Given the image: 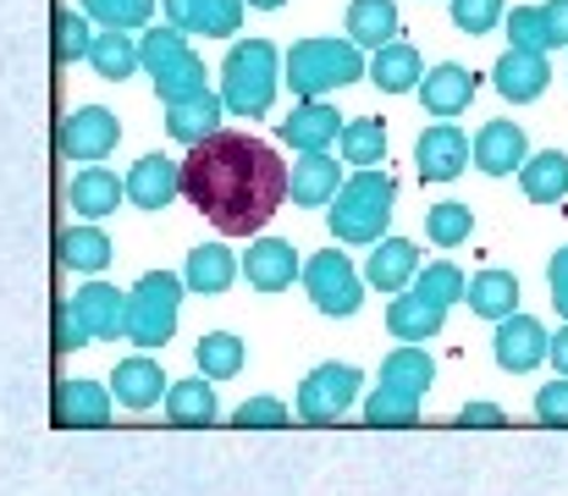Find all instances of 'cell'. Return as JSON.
Wrapping results in <instances>:
<instances>
[{
  "label": "cell",
  "instance_id": "f6af8a7d",
  "mask_svg": "<svg viewBox=\"0 0 568 496\" xmlns=\"http://www.w3.org/2000/svg\"><path fill=\"white\" fill-rule=\"evenodd\" d=\"M243 431H271V425H287L293 414H287V403L282 397H248V403H237V414H232Z\"/></svg>",
  "mask_w": 568,
  "mask_h": 496
},
{
  "label": "cell",
  "instance_id": "7bdbcfd3",
  "mask_svg": "<svg viewBox=\"0 0 568 496\" xmlns=\"http://www.w3.org/2000/svg\"><path fill=\"white\" fill-rule=\"evenodd\" d=\"M503 17H508L503 0H453V28L458 33H491V28H503Z\"/></svg>",
  "mask_w": 568,
  "mask_h": 496
},
{
  "label": "cell",
  "instance_id": "816d5d0a",
  "mask_svg": "<svg viewBox=\"0 0 568 496\" xmlns=\"http://www.w3.org/2000/svg\"><path fill=\"white\" fill-rule=\"evenodd\" d=\"M547 358H552L558 381H568V326H564V331H552V342H547Z\"/></svg>",
  "mask_w": 568,
  "mask_h": 496
},
{
  "label": "cell",
  "instance_id": "4dcf8cb0",
  "mask_svg": "<svg viewBox=\"0 0 568 496\" xmlns=\"http://www.w3.org/2000/svg\"><path fill=\"white\" fill-rule=\"evenodd\" d=\"M161 403H166V419H172V425H215V419H221L215 386H210L204 375H189V381H172Z\"/></svg>",
  "mask_w": 568,
  "mask_h": 496
},
{
  "label": "cell",
  "instance_id": "ba28073f",
  "mask_svg": "<svg viewBox=\"0 0 568 496\" xmlns=\"http://www.w3.org/2000/svg\"><path fill=\"white\" fill-rule=\"evenodd\" d=\"M359 386H365V375L354 364H321V370L304 375L293 408H298L304 425H332V419H343L359 403Z\"/></svg>",
  "mask_w": 568,
  "mask_h": 496
},
{
  "label": "cell",
  "instance_id": "681fc988",
  "mask_svg": "<svg viewBox=\"0 0 568 496\" xmlns=\"http://www.w3.org/2000/svg\"><path fill=\"white\" fill-rule=\"evenodd\" d=\"M458 425H475V431H491V425H508V408L503 403H464V414H458Z\"/></svg>",
  "mask_w": 568,
  "mask_h": 496
},
{
  "label": "cell",
  "instance_id": "c3c4849f",
  "mask_svg": "<svg viewBox=\"0 0 568 496\" xmlns=\"http://www.w3.org/2000/svg\"><path fill=\"white\" fill-rule=\"evenodd\" d=\"M547 287H552V304H558V315L568 321V243L547 260Z\"/></svg>",
  "mask_w": 568,
  "mask_h": 496
},
{
  "label": "cell",
  "instance_id": "8d00e7d4",
  "mask_svg": "<svg viewBox=\"0 0 568 496\" xmlns=\"http://www.w3.org/2000/svg\"><path fill=\"white\" fill-rule=\"evenodd\" d=\"M337 150H343V161H348V165H359V171H376L381 155H386V128H381L376 117L343 122V133H337Z\"/></svg>",
  "mask_w": 568,
  "mask_h": 496
},
{
  "label": "cell",
  "instance_id": "6da1fadb",
  "mask_svg": "<svg viewBox=\"0 0 568 496\" xmlns=\"http://www.w3.org/2000/svg\"><path fill=\"white\" fill-rule=\"evenodd\" d=\"M183 199L221 232L248 237L260 232L287 199V161L248 133H215L183 161Z\"/></svg>",
  "mask_w": 568,
  "mask_h": 496
},
{
  "label": "cell",
  "instance_id": "f35d334b",
  "mask_svg": "<svg viewBox=\"0 0 568 496\" xmlns=\"http://www.w3.org/2000/svg\"><path fill=\"white\" fill-rule=\"evenodd\" d=\"M469 232H475V210H469L464 199H436V204L425 210V237H430V243L458 249V243H469Z\"/></svg>",
  "mask_w": 568,
  "mask_h": 496
},
{
  "label": "cell",
  "instance_id": "60d3db41",
  "mask_svg": "<svg viewBox=\"0 0 568 496\" xmlns=\"http://www.w3.org/2000/svg\"><path fill=\"white\" fill-rule=\"evenodd\" d=\"M89 44H94V28H89V17L83 11H55V39H50V50H55V67H72V61H89Z\"/></svg>",
  "mask_w": 568,
  "mask_h": 496
},
{
  "label": "cell",
  "instance_id": "52a82bcc",
  "mask_svg": "<svg viewBox=\"0 0 568 496\" xmlns=\"http://www.w3.org/2000/svg\"><path fill=\"white\" fill-rule=\"evenodd\" d=\"M298 282H304L310 304H315L321 315H332V321H348V315H359V304H365V276H359V265H354L343 249L310 254L304 271H298Z\"/></svg>",
  "mask_w": 568,
  "mask_h": 496
},
{
  "label": "cell",
  "instance_id": "e0dca14e",
  "mask_svg": "<svg viewBox=\"0 0 568 496\" xmlns=\"http://www.w3.org/2000/svg\"><path fill=\"white\" fill-rule=\"evenodd\" d=\"M547 83H552V67H547V55L503 50V61L491 67V89H497L508 105H530V100H541V94H547Z\"/></svg>",
  "mask_w": 568,
  "mask_h": 496
},
{
  "label": "cell",
  "instance_id": "5bb4252c",
  "mask_svg": "<svg viewBox=\"0 0 568 496\" xmlns=\"http://www.w3.org/2000/svg\"><path fill=\"white\" fill-rule=\"evenodd\" d=\"M166 6V28H178L183 39H232L243 22V0H161Z\"/></svg>",
  "mask_w": 568,
  "mask_h": 496
},
{
  "label": "cell",
  "instance_id": "ee69618b",
  "mask_svg": "<svg viewBox=\"0 0 568 496\" xmlns=\"http://www.w3.org/2000/svg\"><path fill=\"white\" fill-rule=\"evenodd\" d=\"M419 419V403H408V397H392V392H371L365 397V425H414Z\"/></svg>",
  "mask_w": 568,
  "mask_h": 496
},
{
  "label": "cell",
  "instance_id": "7a4b0ae2",
  "mask_svg": "<svg viewBox=\"0 0 568 496\" xmlns=\"http://www.w3.org/2000/svg\"><path fill=\"white\" fill-rule=\"evenodd\" d=\"M392 204H397V182L386 171H354L343 176L337 199H332V237L337 243H371L376 249L386 237V221H392Z\"/></svg>",
  "mask_w": 568,
  "mask_h": 496
},
{
  "label": "cell",
  "instance_id": "7dc6e473",
  "mask_svg": "<svg viewBox=\"0 0 568 496\" xmlns=\"http://www.w3.org/2000/svg\"><path fill=\"white\" fill-rule=\"evenodd\" d=\"M536 419L541 425H568V381H547L536 392Z\"/></svg>",
  "mask_w": 568,
  "mask_h": 496
},
{
  "label": "cell",
  "instance_id": "2e32d148",
  "mask_svg": "<svg viewBox=\"0 0 568 496\" xmlns=\"http://www.w3.org/2000/svg\"><path fill=\"white\" fill-rule=\"evenodd\" d=\"M111 403H122V408H133V414H144V408H155L161 397H166V370L150 358V353H133V358H122L116 370H111Z\"/></svg>",
  "mask_w": 568,
  "mask_h": 496
},
{
  "label": "cell",
  "instance_id": "ffe728a7",
  "mask_svg": "<svg viewBox=\"0 0 568 496\" xmlns=\"http://www.w3.org/2000/svg\"><path fill=\"white\" fill-rule=\"evenodd\" d=\"M221 100L204 89V94H193V100H183V105H166V139L172 144H183V150H199L204 139H215L221 133Z\"/></svg>",
  "mask_w": 568,
  "mask_h": 496
},
{
  "label": "cell",
  "instance_id": "d6a6232c",
  "mask_svg": "<svg viewBox=\"0 0 568 496\" xmlns=\"http://www.w3.org/2000/svg\"><path fill=\"white\" fill-rule=\"evenodd\" d=\"M519 188H525L530 204H558V199H568V155L564 150L530 155V161L519 165Z\"/></svg>",
  "mask_w": 568,
  "mask_h": 496
},
{
  "label": "cell",
  "instance_id": "ab89813d",
  "mask_svg": "<svg viewBox=\"0 0 568 496\" xmlns=\"http://www.w3.org/2000/svg\"><path fill=\"white\" fill-rule=\"evenodd\" d=\"M503 28H508V50H525V55H547L552 50V28H547L541 6H514L503 17Z\"/></svg>",
  "mask_w": 568,
  "mask_h": 496
},
{
  "label": "cell",
  "instance_id": "f5cc1de1",
  "mask_svg": "<svg viewBox=\"0 0 568 496\" xmlns=\"http://www.w3.org/2000/svg\"><path fill=\"white\" fill-rule=\"evenodd\" d=\"M243 6H254V11H276L282 0H243Z\"/></svg>",
  "mask_w": 568,
  "mask_h": 496
},
{
  "label": "cell",
  "instance_id": "bcb514c9",
  "mask_svg": "<svg viewBox=\"0 0 568 496\" xmlns=\"http://www.w3.org/2000/svg\"><path fill=\"white\" fill-rule=\"evenodd\" d=\"M78 347H89V331L78 321L72 298H61V304H55V353H78Z\"/></svg>",
  "mask_w": 568,
  "mask_h": 496
},
{
  "label": "cell",
  "instance_id": "d590c367",
  "mask_svg": "<svg viewBox=\"0 0 568 496\" xmlns=\"http://www.w3.org/2000/svg\"><path fill=\"white\" fill-rule=\"evenodd\" d=\"M464 287H469V276L453 265V260H436V265H425L419 276H414V298H425L430 310H453V304H464Z\"/></svg>",
  "mask_w": 568,
  "mask_h": 496
},
{
  "label": "cell",
  "instance_id": "7c38bea8",
  "mask_svg": "<svg viewBox=\"0 0 568 496\" xmlns=\"http://www.w3.org/2000/svg\"><path fill=\"white\" fill-rule=\"evenodd\" d=\"M469 161L480 165L486 176H514L519 165L530 161V139H525V128H519L514 117H497V122H486V128L475 133Z\"/></svg>",
  "mask_w": 568,
  "mask_h": 496
},
{
  "label": "cell",
  "instance_id": "8992f818",
  "mask_svg": "<svg viewBox=\"0 0 568 496\" xmlns=\"http://www.w3.org/2000/svg\"><path fill=\"white\" fill-rule=\"evenodd\" d=\"M183 315V282L172 271H150L139 276V287L128 293V310H122V336H133L144 353L150 347H166L172 331Z\"/></svg>",
  "mask_w": 568,
  "mask_h": 496
},
{
  "label": "cell",
  "instance_id": "277c9868",
  "mask_svg": "<svg viewBox=\"0 0 568 496\" xmlns=\"http://www.w3.org/2000/svg\"><path fill=\"white\" fill-rule=\"evenodd\" d=\"M287 83H293V94L304 100V105H315V100H326L332 89H348V83H359L365 78V55L348 44V39H298L293 50H287Z\"/></svg>",
  "mask_w": 568,
  "mask_h": 496
},
{
  "label": "cell",
  "instance_id": "484cf974",
  "mask_svg": "<svg viewBox=\"0 0 568 496\" xmlns=\"http://www.w3.org/2000/svg\"><path fill=\"white\" fill-rule=\"evenodd\" d=\"M55 425H111V392L100 381H61L55 386Z\"/></svg>",
  "mask_w": 568,
  "mask_h": 496
},
{
  "label": "cell",
  "instance_id": "603a6c76",
  "mask_svg": "<svg viewBox=\"0 0 568 496\" xmlns=\"http://www.w3.org/2000/svg\"><path fill=\"white\" fill-rule=\"evenodd\" d=\"M430 381H436V364H430L425 347H392V353L381 358V392H392V397L419 403V397L430 392Z\"/></svg>",
  "mask_w": 568,
  "mask_h": 496
},
{
  "label": "cell",
  "instance_id": "3957f363",
  "mask_svg": "<svg viewBox=\"0 0 568 496\" xmlns=\"http://www.w3.org/2000/svg\"><path fill=\"white\" fill-rule=\"evenodd\" d=\"M276 83H282V55L271 39H237L221 61V111H237V117H260L271 100H276Z\"/></svg>",
  "mask_w": 568,
  "mask_h": 496
},
{
  "label": "cell",
  "instance_id": "83f0119b",
  "mask_svg": "<svg viewBox=\"0 0 568 496\" xmlns=\"http://www.w3.org/2000/svg\"><path fill=\"white\" fill-rule=\"evenodd\" d=\"M232 276H237L232 249H226V243H199V249L189 254V265H183V293H204V298H215V293H226V287H232Z\"/></svg>",
  "mask_w": 568,
  "mask_h": 496
},
{
  "label": "cell",
  "instance_id": "4fadbf2b",
  "mask_svg": "<svg viewBox=\"0 0 568 496\" xmlns=\"http://www.w3.org/2000/svg\"><path fill=\"white\" fill-rule=\"evenodd\" d=\"M237 271L248 276V287H260V293H282V287L298 282L304 260H298V249H293L287 237H260V243H248V254L237 260Z\"/></svg>",
  "mask_w": 568,
  "mask_h": 496
},
{
  "label": "cell",
  "instance_id": "f907efd6",
  "mask_svg": "<svg viewBox=\"0 0 568 496\" xmlns=\"http://www.w3.org/2000/svg\"><path fill=\"white\" fill-rule=\"evenodd\" d=\"M541 17H547V28H552V44H568V0H547Z\"/></svg>",
  "mask_w": 568,
  "mask_h": 496
},
{
  "label": "cell",
  "instance_id": "30bf717a",
  "mask_svg": "<svg viewBox=\"0 0 568 496\" xmlns=\"http://www.w3.org/2000/svg\"><path fill=\"white\" fill-rule=\"evenodd\" d=\"M116 139H122V122H116V111H105V105L72 111V117L61 122V133H55V144H61L67 161H89V165L100 161V155H111Z\"/></svg>",
  "mask_w": 568,
  "mask_h": 496
},
{
  "label": "cell",
  "instance_id": "ac0fdd59",
  "mask_svg": "<svg viewBox=\"0 0 568 496\" xmlns=\"http://www.w3.org/2000/svg\"><path fill=\"white\" fill-rule=\"evenodd\" d=\"M122 193H128L139 210H166V204L183 193V165L172 161V155H144V161L122 176Z\"/></svg>",
  "mask_w": 568,
  "mask_h": 496
},
{
  "label": "cell",
  "instance_id": "836d02e7",
  "mask_svg": "<svg viewBox=\"0 0 568 496\" xmlns=\"http://www.w3.org/2000/svg\"><path fill=\"white\" fill-rule=\"evenodd\" d=\"M122 199H128V193H122V176H116V171H105V165H89V171H78V176H72V210H78V215H89V221L111 215Z\"/></svg>",
  "mask_w": 568,
  "mask_h": 496
},
{
  "label": "cell",
  "instance_id": "44dd1931",
  "mask_svg": "<svg viewBox=\"0 0 568 496\" xmlns=\"http://www.w3.org/2000/svg\"><path fill=\"white\" fill-rule=\"evenodd\" d=\"M337 133H343V122H337V105H326V100L298 105V111L282 122V139H287L298 155H326V150L337 144Z\"/></svg>",
  "mask_w": 568,
  "mask_h": 496
},
{
  "label": "cell",
  "instance_id": "e575fe53",
  "mask_svg": "<svg viewBox=\"0 0 568 496\" xmlns=\"http://www.w3.org/2000/svg\"><path fill=\"white\" fill-rule=\"evenodd\" d=\"M55 260H61L67 271L94 276V271L111 265V237H105L100 226H67V232L55 237Z\"/></svg>",
  "mask_w": 568,
  "mask_h": 496
},
{
  "label": "cell",
  "instance_id": "5b68a950",
  "mask_svg": "<svg viewBox=\"0 0 568 496\" xmlns=\"http://www.w3.org/2000/svg\"><path fill=\"white\" fill-rule=\"evenodd\" d=\"M139 67L155 78V94H161L166 105H183V100L210 89V83H204V61L193 55L189 39H183L178 28H166V22H155V28L139 39Z\"/></svg>",
  "mask_w": 568,
  "mask_h": 496
},
{
  "label": "cell",
  "instance_id": "7402d4cb",
  "mask_svg": "<svg viewBox=\"0 0 568 496\" xmlns=\"http://www.w3.org/2000/svg\"><path fill=\"white\" fill-rule=\"evenodd\" d=\"M464 304H469V315H480V321H508V315H519V276L514 271H480V276H469V287H464Z\"/></svg>",
  "mask_w": 568,
  "mask_h": 496
},
{
  "label": "cell",
  "instance_id": "1f68e13d",
  "mask_svg": "<svg viewBox=\"0 0 568 496\" xmlns=\"http://www.w3.org/2000/svg\"><path fill=\"white\" fill-rule=\"evenodd\" d=\"M193 358H199V375L215 386V381L243 375L248 347H243V336H237V331H204V336H199V347H193Z\"/></svg>",
  "mask_w": 568,
  "mask_h": 496
},
{
  "label": "cell",
  "instance_id": "d4e9b609",
  "mask_svg": "<svg viewBox=\"0 0 568 496\" xmlns=\"http://www.w3.org/2000/svg\"><path fill=\"white\" fill-rule=\"evenodd\" d=\"M337 188H343V165L332 161V155H298L293 171H287V193H293V204H304V210L332 204Z\"/></svg>",
  "mask_w": 568,
  "mask_h": 496
},
{
  "label": "cell",
  "instance_id": "b9f144b4",
  "mask_svg": "<svg viewBox=\"0 0 568 496\" xmlns=\"http://www.w3.org/2000/svg\"><path fill=\"white\" fill-rule=\"evenodd\" d=\"M78 11L89 22H105V33H133L139 22L155 17V0H83Z\"/></svg>",
  "mask_w": 568,
  "mask_h": 496
},
{
  "label": "cell",
  "instance_id": "9c48e42d",
  "mask_svg": "<svg viewBox=\"0 0 568 496\" xmlns=\"http://www.w3.org/2000/svg\"><path fill=\"white\" fill-rule=\"evenodd\" d=\"M547 342H552V331L541 326L536 315H508V321H497L491 331V358L508 370V375H530L536 364H547Z\"/></svg>",
  "mask_w": 568,
  "mask_h": 496
},
{
  "label": "cell",
  "instance_id": "74e56055",
  "mask_svg": "<svg viewBox=\"0 0 568 496\" xmlns=\"http://www.w3.org/2000/svg\"><path fill=\"white\" fill-rule=\"evenodd\" d=\"M89 67H94L100 78H111V83L133 78V72H139V44H133V33H94Z\"/></svg>",
  "mask_w": 568,
  "mask_h": 496
},
{
  "label": "cell",
  "instance_id": "f546056e",
  "mask_svg": "<svg viewBox=\"0 0 568 496\" xmlns=\"http://www.w3.org/2000/svg\"><path fill=\"white\" fill-rule=\"evenodd\" d=\"M397 39V0H348V44L371 50Z\"/></svg>",
  "mask_w": 568,
  "mask_h": 496
},
{
  "label": "cell",
  "instance_id": "cb8c5ba5",
  "mask_svg": "<svg viewBox=\"0 0 568 496\" xmlns=\"http://www.w3.org/2000/svg\"><path fill=\"white\" fill-rule=\"evenodd\" d=\"M365 78L376 83L381 94H408V89H419V78H425V61H419V50H414V44L392 39V44H381L376 55L365 61Z\"/></svg>",
  "mask_w": 568,
  "mask_h": 496
},
{
  "label": "cell",
  "instance_id": "9a60e30c",
  "mask_svg": "<svg viewBox=\"0 0 568 496\" xmlns=\"http://www.w3.org/2000/svg\"><path fill=\"white\" fill-rule=\"evenodd\" d=\"M475 72L469 67H458V61H442V67H430L425 78H419V105L436 117V122H453L458 111H469V100H475Z\"/></svg>",
  "mask_w": 568,
  "mask_h": 496
},
{
  "label": "cell",
  "instance_id": "d6986e66",
  "mask_svg": "<svg viewBox=\"0 0 568 496\" xmlns=\"http://www.w3.org/2000/svg\"><path fill=\"white\" fill-rule=\"evenodd\" d=\"M359 276H365L371 287H381V293L397 298V293L414 287V276H419V243H408V237H381Z\"/></svg>",
  "mask_w": 568,
  "mask_h": 496
},
{
  "label": "cell",
  "instance_id": "4316f807",
  "mask_svg": "<svg viewBox=\"0 0 568 496\" xmlns=\"http://www.w3.org/2000/svg\"><path fill=\"white\" fill-rule=\"evenodd\" d=\"M442 326H447V310H430V304L414 298V293H397V298L386 304V331L397 336V347H425Z\"/></svg>",
  "mask_w": 568,
  "mask_h": 496
},
{
  "label": "cell",
  "instance_id": "8fae6325",
  "mask_svg": "<svg viewBox=\"0 0 568 496\" xmlns=\"http://www.w3.org/2000/svg\"><path fill=\"white\" fill-rule=\"evenodd\" d=\"M464 165H469V133L458 122H436V128L419 133V144H414L419 182H453Z\"/></svg>",
  "mask_w": 568,
  "mask_h": 496
},
{
  "label": "cell",
  "instance_id": "f1b7e54d",
  "mask_svg": "<svg viewBox=\"0 0 568 496\" xmlns=\"http://www.w3.org/2000/svg\"><path fill=\"white\" fill-rule=\"evenodd\" d=\"M72 310H78V321L89 331V342H94V336H122V310H128V298H122L111 282L78 287V293H72Z\"/></svg>",
  "mask_w": 568,
  "mask_h": 496
}]
</instances>
